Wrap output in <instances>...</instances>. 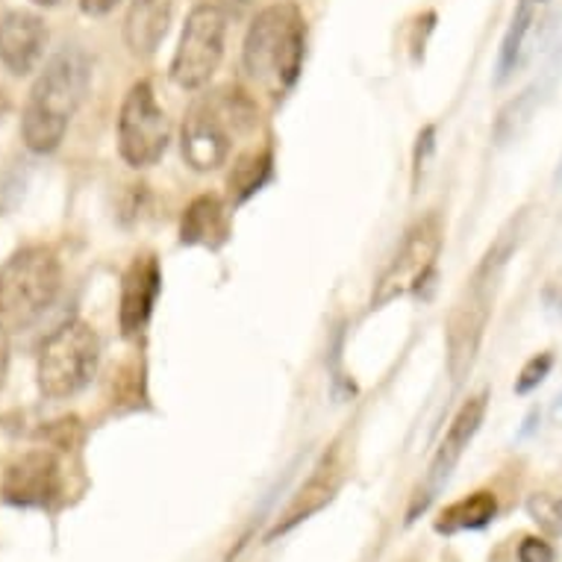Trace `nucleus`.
I'll use <instances>...</instances> for the list:
<instances>
[{
	"label": "nucleus",
	"instance_id": "nucleus-25",
	"mask_svg": "<svg viewBox=\"0 0 562 562\" xmlns=\"http://www.w3.org/2000/svg\"><path fill=\"white\" fill-rule=\"evenodd\" d=\"M115 7H119V0H80V10L86 15H92V19H101V15L112 12Z\"/></svg>",
	"mask_w": 562,
	"mask_h": 562
},
{
	"label": "nucleus",
	"instance_id": "nucleus-18",
	"mask_svg": "<svg viewBox=\"0 0 562 562\" xmlns=\"http://www.w3.org/2000/svg\"><path fill=\"white\" fill-rule=\"evenodd\" d=\"M268 177H271V150H254L248 157H241L227 177V192H231L233 206L248 201L250 194H257L266 186Z\"/></svg>",
	"mask_w": 562,
	"mask_h": 562
},
{
	"label": "nucleus",
	"instance_id": "nucleus-2",
	"mask_svg": "<svg viewBox=\"0 0 562 562\" xmlns=\"http://www.w3.org/2000/svg\"><path fill=\"white\" fill-rule=\"evenodd\" d=\"M306 50V21L304 12L295 3H271L259 12L250 24L245 47H241V65L245 75L259 86L262 92L286 94L301 77Z\"/></svg>",
	"mask_w": 562,
	"mask_h": 562
},
{
	"label": "nucleus",
	"instance_id": "nucleus-17",
	"mask_svg": "<svg viewBox=\"0 0 562 562\" xmlns=\"http://www.w3.org/2000/svg\"><path fill=\"white\" fill-rule=\"evenodd\" d=\"M498 516V501L492 492H474L469 498L457 501L451 507H445L436 518V533H460V530H480L492 518Z\"/></svg>",
	"mask_w": 562,
	"mask_h": 562
},
{
	"label": "nucleus",
	"instance_id": "nucleus-12",
	"mask_svg": "<svg viewBox=\"0 0 562 562\" xmlns=\"http://www.w3.org/2000/svg\"><path fill=\"white\" fill-rule=\"evenodd\" d=\"M341 480H345V465H341L339 451L324 453V460L315 465V471L306 477V483L297 488L289 507L283 509V516L277 518V525L268 530L266 542H274L277 536H286L289 530H295L297 525H304L306 518H313L315 513H322L336 492L341 488Z\"/></svg>",
	"mask_w": 562,
	"mask_h": 562
},
{
	"label": "nucleus",
	"instance_id": "nucleus-9",
	"mask_svg": "<svg viewBox=\"0 0 562 562\" xmlns=\"http://www.w3.org/2000/svg\"><path fill=\"white\" fill-rule=\"evenodd\" d=\"M241 92L224 89L213 98H203L189 110L183 121V159L194 171H215L231 159L233 138L224 119L236 110Z\"/></svg>",
	"mask_w": 562,
	"mask_h": 562
},
{
	"label": "nucleus",
	"instance_id": "nucleus-22",
	"mask_svg": "<svg viewBox=\"0 0 562 562\" xmlns=\"http://www.w3.org/2000/svg\"><path fill=\"white\" fill-rule=\"evenodd\" d=\"M551 369H553L551 353H539V357H533V360L527 362L525 369H521V374H518V380H516L518 395H527V392H533V389L539 386L544 378H548V371H551Z\"/></svg>",
	"mask_w": 562,
	"mask_h": 562
},
{
	"label": "nucleus",
	"instance_id": "nucleus-10",
	"mask_svg": "<svg viewBox=\"0 0 562 562\" xmlns=\"http://www.w3.org/2000/svg\"><path fill=\"white\" fill-rule=\"evenodd\" d=\"M486 392H480V395L469 397L465 404L460 406V413L453 415L451 427H448V434H445L442 445H439V451L434 457V465H430V474L425 480V488H418V498H415L413 509H409V518L418 513V509H425L439 488L448 483L451 477V471L457 469V462H460L462 451L469 448V442L474 439V434L483 425V418H486Z\"/></svg>",
	"mask_w": 562,
	"mask_h": 562
},
{
	"label": "nucleus",
	"instance_id": "nucleus-13",
	"mask_svg": "<svg viewBox=\"0 0 562 562\" xmlns=\"http://www.w3.org/2000/svg\"><path fill=\"white\" fill-rule=\"evenodd\" d=\"M159 289H162V268L154 254H142L127 266L121 277V333L133 339L145 330L157 304Z\"/></svg>",
	"mask_w": 562,
	"mask_h": 562
},
{
	"label": "nucleus",
	"instance_id": "nucleus-15",
	"mask_svg": "<svg viewBox=\"0 0 562 562\" xmlns=\"http://www.w3.org/2000/svg\"><path fill=\"white\" fill-rule=\"evenodd\" d=\"M177 0H130L124 15V42L133 56H154L162 45L171 21H175Z\"/></svg>",
	"mask_w": 562,
	"mask_h": 562
},
{
	"label": "nucleus",
	"instance_id": "nucleus-6",
	"mask_svg": "<svg viewBox=\"0 0 562 562\" xmlns=\"http://www.w3.org/2000/svg\"><path fill=\"white\" fill-rule=\"evenodd\" d=\"M171 142V121L157 103L154 86L138 80L124 94L119 112V154L130 168L157 166Z\"/></svg>",
	"mask_w": 562,
	"mask_h": 562
},
{
	"label": "nucleus",
	"instance_id": "nucleus-16",
	"mask_svg": "<svg viewBox=\"0 0 562 562\" xmlns=\"http://www.w3.org/2000/svg\"><path fill=\"white\" fill-rule=\"evenodd\" d=\"M231 239V213L215 194H201L186 206L180 222V245L189 248H222Z\"/></svg>",
	"mask_w": 562,
	"mask_h": 562
},
{
	"label": "nucleus",
	"instance_id": "nucleus-27",
	"mask_svg": "<svg viewBox=\"0 0 562 562\" xmlns=\"http://www.w3.org/2000/svg\"><path fill=\"white\" fill-rule=\"evenodd\" d=\"M33 3H38V7H56L59 0H33Z\"/></svg>",
	"mask_w": 562,
	"mask_h": 562
},
{
	"label": "nucleus",
	"instance_id": "nucleus-8",
	"mask_svg": "<svg viewBox=\"0 0 562 562\" xmlns=\"http://www.w3.org/2000/svg\"><path fill=\"white\" fill-rule=\"evenodd\" d=\"M498 268L483 266L471 280V286L462 292V297L453 304L448 324H445V345H448V374L460 386L469 378L474 362H477L483 333H486L488 313H492V297H488V283L495 280Z\"/></svg>",
	"mask_w": 562,
	"mask_h": 562
},
{
	"label": "nucleus",
	"instance_id": "nucleus-1",
	"mask_svg": "<svg viewBox=\"0 0 562 562\" xmlns=\"http://www.w3.org/2000/svg\"><path fill=\"white\" fill-rule=\"evenodd\" d=\"M92 83V63L80 47H63L30 89L21 138L33 154H54Z\"/></svg>",
	"mask_w": 562,
	"mask_h": 562
},
{
	"label": "nucleus",
	"instance_id": "nucleus-4",
	"mask_svg": "<svg viewBox=\"0 0 562 562\" xmlns=\"http://www.w3.org/2000/svg\"><path fill=\"white\" fill-rule=\"evenodd\" d=\"M98 360H101L98 333L80 318L65 322L38 353V392L50 401L75 397L92 383Z\"/></svg>",
	"mask_w": 562,
	"mask_h": 562
},
{
	"label": "nucleus",
	"instance_id": "nucleus-11",
	"mask_svg": "<svg viewBox=\"0 0 562 562\" xmlns=\"http://www.w3.org/2000/svg\"><path fill=\"white\" fill-rule=\"evenodd\" d=\"M63 488L59 462L50 451H27L10 462L0 480V495L12 507H47Z\"/></svg>",
	"mask_w": 562,
	"mask_h": 562
},
{
	"label": "nucleus",
	"instance_id": "nucleus-19",
	"mask_svg": "<svg viewBox=\"0 0 562 562\" xmlns=\"http://www.w3.org/2000/svg\"><path fill=\"white\" fill-rule=\"evenodd\" d=\"M542 83H533V86H527L525 92L516 94L513 101L501 110L498 121H495V142L498 145H507V142H513V138L521 136V130L530 124V119H533V112H536V103L542 101Z\"/></svg>",
	"mask_w": 562,
	"mask_h": 562
},
{
	"label": "nucleus",
	"instance_id": "nucleus-24",
	"mask_svg": "<svg viewBox=\"0 0 562 562\" xmlns=\"http://www.w3.org/2000/svg\"><path fill=\"white\" fill-rule=\"evenodd\" d=\"M436 138V127H425L418 133V145H415V183H418V177L425 171L427 166V157L434 154V142Z\"/></svg>",
	"mask_w": 562,
	"mask_h": 562
},
{
	"label": "nucleus",
	"instance_id": "nucleus-3",
	"mask_svg": "<svg viewBox=\"0 0 562 562\" xmlns=\"http://www.w3.org/2000/svg\"><path fill=\"white\" fill-rule=\"evenodd\" d=\"M63 289V266L54 248L27 245L0 266V327L27 330L54 306Z\"/></svg>",
	"mask_w": 562,
	"mask_h": 562
},
{
	"label": "nucleus",
	"instance_id": "nucleus-14",
	"mask_svg": "<svg viewBox=\"0 0 562 562\" xmlns=\"http://www.w3.org/2000/svg\"><path fill=\"white\" fill-rule=\"evenodd\" d=\"M47 45L45 21L33 12H7L0 19V63L15 77H27L42 63Z\"/></svg>",
	"mask_w": 562,
	"mask_h": 562
},
{
	"label": "nucleus",
	"instance_id": "nucleus-21",
	"mask_svg": "<svg viewBox=\"0 0 562 562\" xmlns=\"http://www.w3.org/2000/svg\"><path fill=\"white\" fill-rule=\"evenodd\" d=\"M527 513L548 536H562V495L539 492L527 501Z\"/></svg>",
	"mask_w": 562,
	"mask_h": 562
},
{
	"label": "nucleus",
	"instance_id": "nucleus-7",
	"mask_svg": "<svg viewBox=\"0 0 562 562\" xmlns=\"http://www.w3.org/2000/svg\"><path fill=\"white\" fill-rule=\"evenodd\" d=\"M227 12L218 3H198L186 19L183 36L171 59V77L180 89H203L224 59Z\"/></svg>",
	"mask_w": 562,
	"mask_h": 562
},
{
	"label": "nucleus",
	"instance_id": "nucleus-26",
	"mask_svg": "<svg viewBox=\"0 0 562 562\" xmlns=\"http://www.w3.org/2000/svg\"><path fill=\"white\" fill-rule=\"evenodd\" d=\"M7 374H10V339H7V330L0 327V389L7 383Z\"/></svg>",
	"mask_w": 562,
	"mask_h": 562
},
{
	"label": "nucleus",
	"instance_id": "nucleus-5",
	"mask_svg": "<svg viewBox=\"0 0 562 562\" xmlns=\"http://www.w3.org/2000/svg\"><path fill=\"white\" fill-rule=\"evenodd\" d=\"M442 218L436 213L418 218V222L406 231L401 248L395 250V257L389 259V266L383 268V274L374 283L371 292V310H383L397 297L409 295L418 286H425V280L434 271L439 250H442Z\"/></svg>",
	"mask_w": 562,
	"mask_h": 562
},
{
	"label": "nucleus",
	"instance_id": "nucleus-20",
	"mask_svg": "<svg viewBox=\"0 0 562 562\" xmlns=\"http://www.w3.org/2000/svg\"><path fill=\"white\" fill-rule=\"evenodd\" d=\"M530 24H533V0H521L516 15H513V21H509L504 45H501L498 77H495V83H507L509 77H513V71L518 68V63H521V50H525V38Z\"/></svg>",
	"mask_w": 562,
	"mask_h": 562
},
{
	"label": "nucleus",
	"instance_id": "nucleus-28",
	"mask_svg": "<svg viewBox=\"0 0 562 562\" xmlns=\"http://www.w3.org/2000/svg\"><path fill=\"white\" fill-rule=\"evenodd\" d=\"M557 183L562 186V162H560V171H557Z\"/></svg>",
	"mask_w": 562,
	"mask_h": 562
},
{
	"label": "nucleus",
	"instance_id": "nucleus-23",
	"mask_svg": "<svg viewBox=\"0 0 562 562\" xmlns=\"http://www.w3.org/2000/svg\"><path fill=\"white\" fill-rule=\"evenodd\" d=\"M518 562H557V551L539 536H525L518 544Z\"/></svg>",
	"mask_w": 562,
	"mask_h": 562
}]
</instances>
